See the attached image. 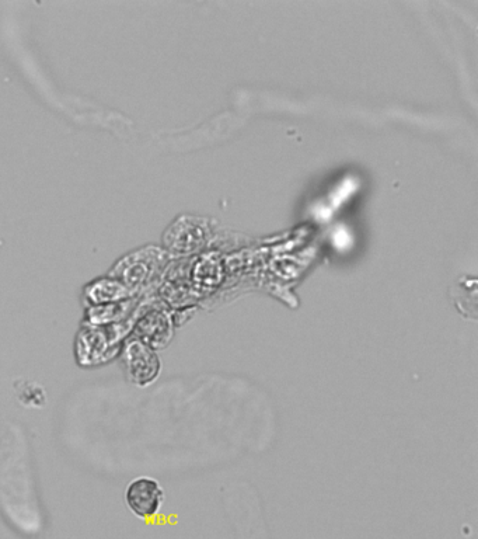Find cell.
Wrapping results in <instances>:
<instances>
[{"mask_svg":"<svg viewBox=\"0 0 478 539\" xmlns=\"http://www.w3.org/2000/svg\"><path fill=\"white\" fill-rule=\"evenodd\" d=\"M165 259L162 250L148 246L121 257L108 276L120 281L135 295L159 274Z\"/></svg>","mask_w":478,"mask_h":539,"instance_id":"2","label":"cell"},{"mask_svg":"<svg viewBox=\"0 0 478 539\" xmlns=\"http://www.w3.org/2000/svg\"><path fill=\"white\" fill-rule=\"evenodd\" d=\"M83 295L89 306L118 304L135 297L124 284L110 276L97 278L87 284Z\"/></svg>","mask_w":478,"mask_h":539,"instance_id":"7","label":"cell"},{"mask_svg":"<svg viewBox=\"0 0 478 539\" xmlns=\"http://www.w3.org/2000/svg\"><path fill=\"white\" fill-rule=\"evenodd\" d=\"M125 371L132 384L148 387L160 375L162 363L156 350L138 339H129L121 350Z\"/></svg>","mask_w":478,"mask_h":539,"instance_id":"3","label":"cell"},{"mask_svg":"<svg viewBox=\"0 0 478 539\" xmlns=\"http://www.w3.org/2000/svg\"><path fill=\"white\" fill-rule=\"evenodd\" d=\"M135 298L118 304L89 306L86 311V323L89 325L106 326L129 319L134 315Z\"/></svg>","mask_w":478,"mask_h":539,"instance_id":"8","label":"cell"},{"mask_svg":"<svg viewBox=\"0 0 478 539\" xmlns=\"http://www.w3.org/2000/svg\"><path fill=\"white\" fill-rule=\"evenodd\" d=\"M134 321L125 319L106 326L85 323L79 330L75 343L76 361L80 367H97L117 357L125 339L134 329Z\"/></svg>","mask_w":478,"mask_h":539,"instance_id":"1","label":"cell"},{"mask_svg":"<svg viewBox=\"0 0 478 539\" xmlns=\"http://www.w3.org/2000/svg\"><path fill=\"white\" fill-rule=\"evenodd\" d=\"M125 502L135 516L152 518L162 509L165 490L156 479L141 476L129 483L125 492Z\"/></svg>","mask_w":478,"mask_h":539,"instance_id":"4","label":"cell"},{"mask_svg":"<svg viewBox=\"0 0 478 539\" xmlns=\"http://www.w3.org/2000/svg\"><path fill=\"white\" fill-rule=\"evenodd\" d=\"M135 339L148 344L153 350L165 349L172 340V322L160 309L150 308L136 316L134 321Z\"/></svg>","mask_w":478,"mask_h":539,"instance_id":"5","label":"cell"},{"mask_svg":"<svg viewBox=\"0 0 478 539\" xmlns=\"http://www.w3.org/2000/svg\"><path fill=\"white\" fill-rule=\"evenodd\" d=\"M204 239V231L197 219L183 217L167 229L163 242L174 253H190L200 249Z\"/></svg>","mask_w":478,"mask_h":539,"instance_id":"6","label":"cell"}]
</instances>
